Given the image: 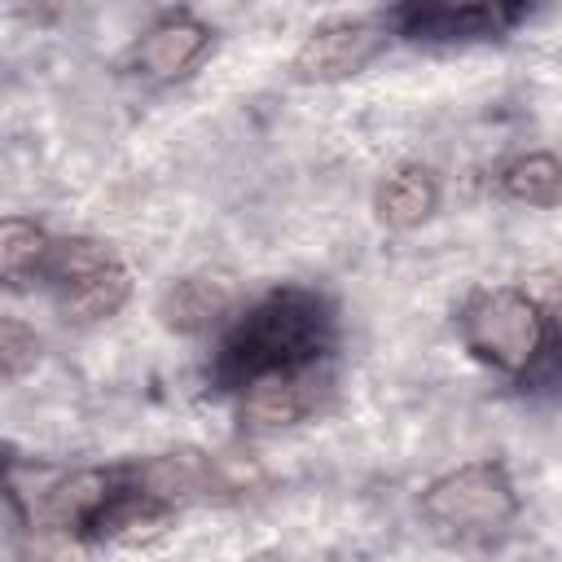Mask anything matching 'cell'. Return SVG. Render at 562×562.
<instances>
[{"label":"cell","mask_w":562,"mask_h":562,"mask_svg":"<svg viewBox=\"0 0 562 562\" xmlns=\"http://www.w3.org/2000/svg\"><path fill=\"white\" fill-rule=\"evenodd\" d=\"M329 342H334V316L321 294L272 290L246 316H237V325L220 342L215 373L228 386H246L268 373L312 369L325 360Z\"/></svg>","instance_id":"obj_1"},{"label":"cell","mask_w":562,"mask_h":562,"mask_svg":"<svg viewBox=\"0 0 562 562\" xmlns=\"http://www.w3.org/2000/svg\"><path fill=\"white\" fill-rule=\"evenodd\" d=\"M422 518L443 540L483 544L518 518V492L496 461H470L422 492Z\"/></svg>","instance_id":"obj_2"},{"label":"cell","mask_w":562,"mask_h":562,"mask_svg":"<svg viewBox=\"0 0 562 562\" xmlns=\"http://www.w3.org/2000/svg\"><path fill=\"white\" fill-rule=\"evenodd\" d=\"M461 342L501 373H527L544 351V316L540 307L509 285L474 290L457 316Z\"/></svg>","instance_id":"obj_3"},{"label":"cell","mask_w":562,"mask_h":562,"mask_svg":"<svg viewBox=\"0 0 562 562\" xmlns=\"http://www.w3.org/2000/svg\"><path fill=\"white\" fill-rule=\"evenodd\" d=\"M386 44V26L373 22V18H334L325 26H316L299 57H294V70L299 79H312V83H334V79H347L356 70H364L378 48Z\"/></svg>","instance_id":"obj_4"},{"label":"cell","mask_w":562,"mask_h":562,"mask_svg":"<svg viewBox=\"0 0 562 562\" xmlns=\"http://www.w3.org/2000/svg\"><path fill=\"white\" fill-rule=\"evenodd\" d=\"M237 391H241V422L250 430H277V426L303 422L307 413L321 408V400L329 395V369L325 364L285 369V373L255 378Z\"/></svg>","instance_id":"obj_5"},{"label":"cell","mask_w":562,"mask_h":562,"mask_svg":"<svg viewBox=\"0 0 562 562\" xmlns=\"http://www.w3.org/2000/svg\"><path fill=\"white\" fill-rule=\"evenodd\" d=\"M211 31L206 22H198L193 13H162L132 48V66L154 79V83H171L180 75H189L198 66V57L206 53Z\"/></svg>","instance_id":"obj_6"},{"label":"cell","mask_w":562,"mask_h":562,"mask_svg":"<svg viewBox=\"0 0 562 562\" xmlns=\"http://www.w3.org/2000/svg\"><path fill=\"white\" fill-rule=\"evenodd\" d=\"M514 18L518 9L505 4H413L395 13L404 35L413 40H483V35H501Z\"/></svg>","instance_id":"obj_7"},{"label":"cell","mask_w":562,"mask_h":562,"mask_svg":"<svg viewBox=\"0 0 562 562\" xmlns=\"http://www.w3.org/2000/svg\"><path fill=\"white\" fill-rule=\"evenodd\" d=\"M123 474L136 492H145V496H154L171 509L193 501V496H211V487H215V465L198 452H162L154 461L127 465Z\"/></svg>","instance_id":"obj_8"},{"label":"cell","mask_w":562,"mask_h":562,"mask_svg":"<svg viewBox=\"0 0 562 562\" xmlns=\"http://www.w3.org/2000/svg\"><path fill=\"white\" fill-rule=\"evenodd\" d=\"M162 321L180 334H202L211 325H220L228 312H233V285L220 281V277H184L176 281L162 303H158Z\"/></svg>","instance_id":"obj_9"},{"label":"cell","mask_w":562,"mask_h":562,"mask_svg":"<svg viewBox=\"0 0 562 562\" xmlns=\"http://www.w3.org/2000/svg\"><path fill=\"white\" fill-rule=\"evenodd\" d=\"M435 202H439L435 176H430L426 167L408 162V167H400V171H391V176L382 180L373 206H378V220H382L386 228H417V224L435 211Z\"/></svg>","instance_id":"obj_10"},{"label":"cell","mask_w":562,"mask_h":562,"mask_svg":"<svg viewBox=\"0 0 562 562\" xmlns=\"http://www.w3.org/2000/svg\"><path fill=\"white\" fill-rule=\"evenodd\" d=\"M127 290H132L127 268L123 263H110V268H101V272L66 285V290H57V307L75 325H97V321L114 316L127 303Z\"/></svg>","instance_id":"obj_11"},{"label":"cell","mask_w":562,"mask_h":562,"mask_svg":"<svg viewBox=\"0 0 562 562\" xmlns=\"http://www.w3.org/2000/svg\"><path fill=\"white\" fill-rule=\"evenodd\" d=\"M501 193L522 206H562V162L553 154H518L501 167Z\"/></svg>","instance_id":"obj_12"},{"label":"cell","mask_w":562,"mask_h":562,"mask_svg":"<svg viewBox=\"0 0 562 562\" xmlns=\"http://www.w3.org/2000/svg\"><path fill=\"white\" fill-rule=\"evenodd\" d=\"M48 250H53V237L31 224V220H18L9 215L0 224V272L9 285H22L26 277H44V263H48Z\"/></svg>","instance_id":"obj_13"},{"label":"cell","mask_w":562,"mask_h":562,"mask_svg":"<svg viewBox=\"0 0 562 562\" xmlns=\"http://www.w3.org/2000/svg\"><path fill=\"white\" fill-rule=\"evenodd\" d=\"M110 263H119V259H114L101 241H92V237H53L44 277H48L57 290H66V285H75V281H83V277H92V272H101V268H110Z\"/></svg>","instance_id":"obj_14"},{"label":"cell","mask_w":562,"mask_h":562,"mask_svg":"<svg viewBox=\"0 0 562 562\" xmlns=\"http://www.w3.org/2000/svg\"><path fill=\"white\" fill-rule=\"evenodd\" d=\"M22 562H92V558H88V544L79 531L35 522L22 536Z\"/></svg>","instance_id":"obj_15"},{"label":"cell","mask_w":562,"mask_h":562,"mask_svg":"<svg viewBox=\"0 0 562 562\" xmlns=\"http://www.w3.org/2000/svg\"><path fill=\"white\" fill-rule=\"evenodd\" d=\"M35 351H40L35 329H26L18 316H4L0 321V369H4V378H22L35 364Z\"/></svg>","instance_id":"obj_16"}]
</instances>
